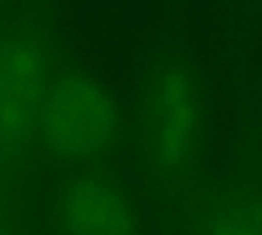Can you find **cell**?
I'll use <instances>...</instances> for the list:
<instances>
[{"mask_svg":"<svg viewBox=\"0 0 262 235\" xmlns=\"http://www.w3.org/2000/svg\"><path fill=\"white\" fill-rule=\"evenodd\" d=\"M201 106L194 82L180 63H162L149 78L143 100V143L162 174L184 172L196 151Z\"/></svg>","mask_w":262,"mask_h":235,"instance_id":"obj_1","label":"cell"},{"mask_svg":"<svg viewBox=\"0 0 262 235\" xmlns=\"http://www.w3.org/2000/svg\"><path fill=\"white\" fill-rule=\"evenodd\" d=\"M49 143L66 155H90L111 143L119 127L117 104L90 76L70 74L53 84L41 106Z\"/></svg>","mask_w":262,"mask_h":235,"instance_id":"obj_2","label":"cell"},{"mask_svg":"<svg viewBox=\"0 0 262 235\" xmlns=\"http://www.w3.org/2000/svg\"><path fill=\"white\" fill-rule=\"evenodd\" d=\"M59 219L68 235H139V221L125 194L102 176H82L66 186Z\"/></svg>","mask_w":262,"mask_h":235,"instance_id":"obj_3","label":"cell"},{"mask_svg":"<svg viewBox=\"0 0 262 235\" xmlns=\"http://www.w3.org/2000/svg\"><path fill=\"white\" fill-rule=\"evenodd\" d=\"M41 69L29 49H14L0 67V125L23 127L39 102Z\"/></svg>","mask_w":262,"mask_h":235,"instance_id":"obj_4","label":"cell"},{"mask_svg":"<svg viewBox=\"0 0 262 235\" xmlns=\"http://www.w3.org/2000/svg\"><path fill=\"white\" fill-rule=\"evenodd\" d=\"M194 235H262V194L235 188L213 196L196 215Z\"/></svg>","mask_w":262,"mask_h":235,"instance_id":"obj_5","label":"cell"}]
</instances>
